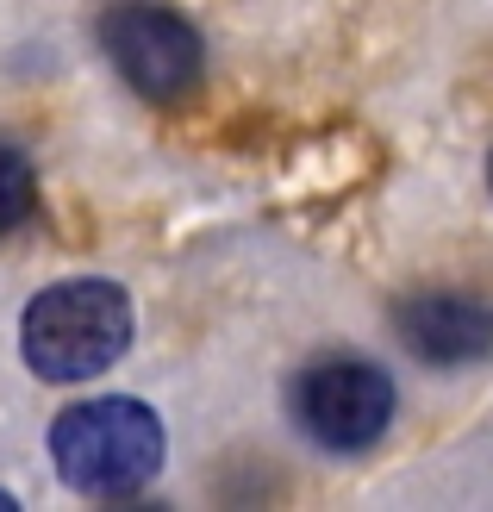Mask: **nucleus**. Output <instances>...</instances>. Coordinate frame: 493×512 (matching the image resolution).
I'll return each instance as SVG.
<instances>
[{"mask_svg":"<svg viewBox=\"0 0 493 512\" xmlns=\"http://www.w3.org/2000/svg\"><path fill=\"white\" fill-rule=\"evenodd\" d=\"M169 456V431L132 394H94L50 419V463L63 488L88 500H132L157 481Z\"/></svg>","mask_w":493,"mask_h":512,"instance_id":"nucleus-1","label":"nucleus"},{"mask_svg":"<svg viewBox=\"0 0 493 512\" xmlns=\"http://www.w3.org/2000/svg\"><path fill=\"white\" fill-rule=\"evenodd\" d=\"M132 350V294L107 275H69L32 294L19 319V356L38 381H94Z\"/></svg>","mask_w":493,"mask_h":512,"instance_id":"nucleus-2","label":"nucleus"},{"mask_svg":"<svg viewBox=\"0 0 493 512\" xmlns=\"http://www.w3.org/2000/svg\"><path fill=\"white\" fill-rule=\"evenodd\" d=\"M94 38L107 50L113 75L150 107H188L206 82V38L169 0H113Z\"/></svg>","mask_w":493,"mask_h":512,"instance_id":"nucleus-3","label":"nucleus"},{"mask_svg":"<svg viewBox=\"0 0 493 512\" xmlns=\"http://www.w3.org/2000/svg\"><path fill=\"white\" fill-rule=\"evenodd\" d=\"M288 413L319 450L362 456L394 425V381H387L381 363H369V356H356V350L313 356V363L288 381Z\"/></svg>","mask_w":493,"mask_h":512,"instance_id":"nucleus-4","label":"nucleus"},{"mask_svg":"<svg viewBox=\"0 0 493 512\" xmlns=\"http://www.w3.org/2000/svg\"><path fill=\"white\" fill-rule=\"evenodd\" d=\"M394 338L431 369H469L493 356V300L469 288H425L394 306Z\"/></svg>","mask_w":493,"mask_h":512,"instance_id":"nucleus-5","label":"nucleus"},{"mask_svg":"<svg viewBox=\"0 0 493 512\" xmlns=\"http://www.w3.org/2000/svg\"><path fill=\"white\" fill-rule=\"evenodd\" d=\"M32 213H38V169L13 138H0V238L19 232Z\"/></svg>","mask_w":493,"mask_h":512,"instance_id":"nucleus-6","label":"nucleus"},{"mask_svg":"<svg viewBox=\"0 0 493 512\" xmlns=\"http://www.w3.org/2000/svg\"><path fill=\"white\" fill-rule=\"evenodd\" d=\"M13 506H19V500H13V494H0V512H13Z\"/></svg>","mask_w":493,"mask_h":512,"instance_id":"nucleus-7","label":"nucleus"},{"mask_svg":"<svg viewBox=\"0 0 493 512\" xmlns=\"http://www.w3.org/2000/svg\"><path fill=\"white\" fill-rule=\"evenodd\" d=\"M487 182H493V163H487Z\"/></svg>","mask_w":493,"mask_h":512,"instance_id":"nucleus-8","label":"nucleus"}]
</instances>
